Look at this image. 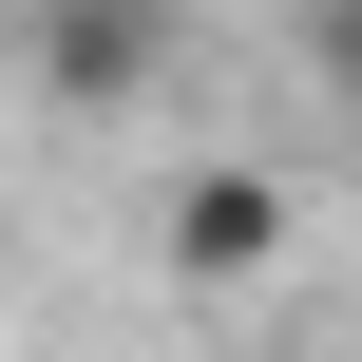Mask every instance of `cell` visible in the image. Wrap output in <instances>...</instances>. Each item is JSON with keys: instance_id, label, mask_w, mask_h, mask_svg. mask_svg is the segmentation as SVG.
Listing matches in <instances>:
<instances>
[{"instance_id": "6da1fadb", "label": "cell", "mask_w": 362, "mask_h": 362, "mask_svg": "<svg viewBox=\"0 0 362 362\" xmlns=\"http://www.w3.org/2000/svg\"><path fill=\"white\" fill-rule=\"evenodd\" d=\"M19 57L57 115H153L191 76V0H19Z\"/></svg>"}, {"instance_id": "7a4b0ae2", "label": "cell", "mask_w": 362, "mask_h": 362, "mask_svg": "<svg viewBox=\"0 0 362 362\" xmlns=\"http://www.w3.org/2000/svg\"><path fill=\"white\" fill-rule=\"evenodd\" d=\"M286 229H305V210H286V172H248V153H191V172L153 191V267H172V286H267Z\"/></svg>"}, {"instance_id": "3957f363", "label": "cell", "mask_w": 362, "mask_h": 362, "mask_svg": "<svg viewBox=\"0 0 362 362\" xmlns=\"http://www.w3.org/2000/svg\"><path fill=\"white\" fill-rule=\"evenodd\" d=\"M305 57H325V95H362V0H305Z\"/></svg>"}, {"instance_id": "277c9868", "label": "cell", "mask_w": 362, "mask_h": 362, "mask_svg": "<svg viewBox=\"0 0 362 362\" xmlns=\"http://www.w3.org/2000/svg\"><path fill=\"white\" fill-rule=\"evenodd\" d=\"M0 19H19V0H0Z\"/></svg>"}]
</instances>
